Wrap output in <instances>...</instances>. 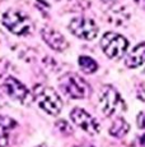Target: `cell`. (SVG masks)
Returning <instances> with one entry per match:
<instances>
[{
	"label": "cell",
	"instance_id": "1",
	"mask_svg": "<svg viewBox=\"0 0 145 147\" xmlns=\"http://www.w3.org/2000/svg\"><path fill=\"white\" fill-rule=\"evenodd\" d=\"M33 98L38 106L50 115L60 114L63 109V100L54 88L45 84H37L33 88Z\"/></svg>",
	"mask_w": 145,
	"mask_h": 147
},
{
	"label": "cell",
	"instance_id": "2",
	"mask_svg": "<svg viewBox=\"0 0 145 147\" xmlns=\"http://www.w3.org/2000/svg\"><path fill=\"white\" fill-rule=\"evenodd\" d=\"M99 106L106 117L118 115L126 111L127 109L126 104H125L124 98L121 97V95L118 94V91L110 84L102 87L101 92H99Z\"/></svg>",
	"mask_w": 145,
	"mask_h": 147
},
{
	"label": "cell",
	"instance_id": "3",
	"mask_svg": "<svg viewBox=\"0 0 145 147\" xmlns=\"http://www.w3.org/2000/svg\"><path fill=\"white\" fill-rule=\"evenodd\" d=\"M1 22L7 30L17 36H28L33 31V23L27 14L21 10L9 9L3 14Z\"/></svg>",
	"mask_w": 145,
	"mask_h": 147
},
{
	"label": "cell",
	"instance_id": "4",
	"mask_svg": "<svg viewBox=\"0 0 145 147\" xmlns=\"http://www.w3.org/2000/svg\"><path fill=\"white\" fill-rule=\"evenodd\" d=\"M59 87L68 97L74 100L88 97L90 94V87L80 76L74 73H66L59 80Z\"/></svg>",
	"mask_w": 145,
	"mask_h": 147
},
{
	"label": "cell",
	"instance_id": "5",
	"mask_svg": "<svg viewBox=\"0 0 145 147\" xmlns=\"http://www.w3.org/2000/svg\"><path fill=\"white\" fill-rule=\"evenodd\" d=\"M102 51L112 60L124 58L129 49V41L117 32H106L101 38Z\"/></svg>",
	"mask_w": 145,
	"mask_h": 147
},
{
	"label": "cell",
	"instance_id": "6",
	"mask_svg": "<svg viewBox=\"0 0 145 147\" xmlns=\"http://www.w3.org/2000/svg\"><path fill=\"white\" fill-rule=\"evenodd\" d=\"M1 88L9 97L23 105H29L33 100V95L29 92V90L21 81H18L12 76L4 78V81L1 82Z\"/></svg>",
	"mask_w": 145,
	"mask_h": 147
},
{
	"label": "cell",
	"instance_id": "7",
	"mask_svg": "<svg viewBox=\"0 0 145 147\" xmlns=\"http://www.w3.org/2000/svg\"><path fill=\"white\" fill-rule=\"evenodd\" d=\"M69 31L80 40L92 41L98 36V26L96 22L85 17L72 18L69 23Z\"/></svg>",
	"mask_w": 145,
	"mask_h": 147
},
{
	"label": "cell",
	"instance_id": "8",
	"mask_svg": "<svg viewBox=\"0 0 145 147\" xmlns=\"http://www.w3.org/2000/svg\"><path fill=\"white\" fill-rule=\"evenodd\" d=\"M70 118L75 125H78L80 129L87 132L88 134H98L101 131V125L97 121V119L92 117L84 109H80V107L72 109V111L70 113Z\"/></svg>",
	"mask_w": 145,
	"mask_h": 147
},
{
	"label": "cell",
	"instance_id": "9",
	"mask_svg": "<svg viewBox=\"0 0 145 147\" xmlns=\"http://www.w3.org/2000/svg\"><path fill=\"white\" fill-rule=\"evenodd\" d=\"M41 36H42L43 41L55 51L61 53V51H65L69 47V42L66 41V38L55 28L43 27L41 30Z\"/></svg>",
	"mask_w": 145,
	"mask_h": 147
},
{
	"label": "cell",
	"instance_id": "10",
	"mask_svg": "<svg viewBox=\"0 0 145 147\" xmlns=\"http://www.w3.org/2000/svg\"><path fill=\"white\" fill-rule=\"evenodd\" d=\"M143 64H145V42H141L134 47L125 59V65L131 69L138 68Z\"/></svg>",
	"mask_w": 145,
	"mask_h": 147
},
{
	"label": "cell",
	"instance_id": "11",
	"mask_svg": "<svg viewBox=\"0 0 145 147\" xmlns=\"http://www.w3.org/2000/svg\"><path fill=\"white\" fill-rule=\"evenodd\" d=\"M17 125L15 120L9 117L0 115V147H5L9 141V132Z\"/></svg>",
	"mask_w": 145,
	"mask_h": 147
},
{
	"label": "cell",
	"instance_id": "12",
	"mask_svg": "<svg viewBox=\"0 0 145 147\" xmlns=\"http://www.w3.org/2000/svg\"><path fill=\"white\" fill-rule=\"evenodd\" d=\"M129 129H130L129 123H127L124 118L118 117L112 121V124H111L110 134L112 136V137H116V138H122L124 136H126L129 133Z\"/></svg>",
	"mask_w": 145,
	"mask_h": 147
},
{
	"label": "cell",
	"instance_id": "13",
	"mask_svg": "<svg viewBox=\"0 0 145 147\" xmlns=\"http://www.w3.org/2000/svg\"><path fill=\"white\" fill-rule=\"evenodd\" d=\"M129 18L130 14L125 9V7H113V9H111L110 13H108L110 22H112L113 24H117V26L126 23V21H129Z\"/></svg>",
	"mask_w": 145,
	"mask_h": 147
},
{
	"label": "cell",
	"instance_id": "14",
	"mask_svg": "<svg viewBox=\"0 0 145 147\" xmlns=\"http://www.w3.org/2000/svg\"><path fill=\"white\" fill-rule=\"evenodd\" d=\"M79 67H80V69L84 73H87V74H92V73L97 72V69H98L97 61L94 60L93 58L87 56V55L79 56Z\"/></svg>",
	"mask_w": 145,
	"mask_h": 147
},
{
	"label": "cell",
	"instance_id": "15",
	"mask_svg": "<svg viewBox=\"0 0 145 147\" xmlns=\"http://www.w3.org/2000/svg\"><path fill=\"white\" fill-rule=\"evenodd\" d=\"M56 127H57L59 129H60L61 133H65V134H70V133H72L71 127L69 125L68 121H65V120H60V121H57V123H56Z\"/></svg>",
	"mask_w": 145,
	"mask_h": 147
},
{
	"label": "cell",
	"instance_id": "16",
	"mask_svg": "<svg viewBox=\"0 0 145 147\" xmlns=\"http://www.w3.org/2000/svg\"><path fill=\"white\" fill-rule=\"evenodd\" d=\"M136 96L140 101L145 102V83H140L138 86V90H136Z\"/></svg>",
	"mask_w": 145,
	"mask_h": 147
},
{
	"label": "cell",
	"instance_id": "17",
	"mask_svg": "<svg viewBox=\"0 0 145 147\" xmlns=\"http://www.w3.org/2000/svg\"><path fill=\"white\" fill-rule=\"evenodd\" d=\"M136 121H138V127L140 129H145V111H141L136 117Z\"/></svg>",
	"mask_w": 145,
	"mask_h": 147
},
{
	"label": "cell",
	"instance_id": "18",
	"mask_svg": "<svg viewBox=\"0 0 145 147\" xmlns=\"http://www.w3.org/2000/svg\"><path fill=\"white\" fill-rule=\"evenodd\" d=\"M134 3H136L139 7L143 8V9L145 10V0H134Z\"/></svg>",
	"mask_w": 145,
	"mask_h": 147
},
{
	"label": "cell",
	"instance_id": "19",
	"mask_svg": "<svg viewBox=\"0 0 145 147\" xmlns=\"http://www.w3.org/2000/svg\"><path fill=\"white\" fill-rule=\"evenodd\" d=\"M4 106H5V100H4V97L1 96V94H0V109L4 107Z\"/></svg>",
	"mask_w": 145,
	"mask_h": 147
},
{
	"label": "cell",
	"instance_id": "20",
	"mask_svg": "<svg viewBox=\"0 0 145 147\" xmlns=\"http://www.w3.org/2000/svg\"><path fill=\"white\" fill-rule=\"evenodd\" d=\"M140 147H145V134H143V137L140 138Z\"/></svg>",
	"mask_w": 145,
	"mask_h": 147
},
{
	"label": "cell",
	"instance_id": "21",
	"mask_svg": "<svg viewBox=\"0 0 145 147\" xmlns=\"http://www.w3.org/2000/svg\"><path fill=\"white\" fill-rule=\"evenodd\" d=\"M102 3H106V4H111V3H113V1H116V0H101Z\"/></svg>",
	"mask_w": 145,
	"mask_h": 147
},
{
	"label": "cell",
	"instance_id": "22",
	"mask_svg": "<svg viewBox=\"0 0 145 147\" xmlns=\"http://www.w3.org/2000/svg\"><path fill=\"white\" fill-rule=\"evenodd\" d=\"M74 147H92V146H85V145H79V146H74Z\"/></svg>",
	"mask_w": 145,
	"mask_h": 147
}]
</instances>
